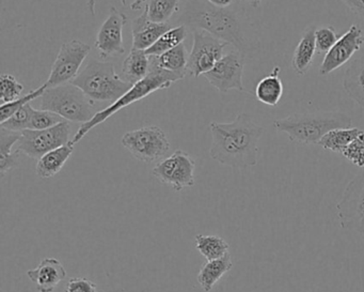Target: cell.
<instances>
[{
  "label": "cell",
  "mask_w": 364,
  "mask_h": 292,
  "mask_svg": "<svg viewBox=\"0 0 364 292\" xmlns=\"http://www.w3.org/2000/svg\"><path fill=\"white\" fill-rule=\"evenodd\" d=\"M344 5L364 22V0H342Z\"/></svg>",
  "instance_id": "obj_37"
},
{
  "label": "cell",
  "mask_w": 364,
  "mask_h": 292,
  "mask_svg": "<svg viewBox=\"0 0 364 292\" xmlns=\"http://www.w3.org/2000/svg\"><path fill=\"white\" fill-rule=\"evenodd\" d=\"M188 57L186 48L182 43L174 48L173 50L164 53L161 56H151V58L159 69L164 70L168 73L174 74L180 80H183L188 73V70H187Z\"/></svg>",
  "instance_id": "obj_22"
},
{
  "label": "cell",
  "mask_w": 364,
  "mask_h": 292,
  "mask_svg": "<svg viewBox=\"0 0 364 292\" xmlns=\"http://www.w3.org/2000/svg\"><path fill=\"white\" fill-rule=\"evenodd\" d=\"M27 276L36 285L39 292H54L57 286L67 278V271L56 258L41 259L39 266L27 271Z\"/></svg>",
  "instance_id": "obj_16"
},
{
  "label": "cell",
  "mask_w": 364,
  "mask_h": 292,
  "mask_svg": "<svg viewBox=\"0 0 364 292\" xmlns=\"http://www.w3.org/2000/svg\"><path fill=\"white\" fill-rule=\"evenodd\" d=\"M121 142L135 159L146 164L161 161L170 150L167 135L156 125L127 132L123 135Z\"/></svg>",
  "instance_id": "obj_8"
},
{
  "label": "cell",
  "mask_w": 364,
  "mask_h": 292,
  "mask_svg": "<svg viewBox=\"0 0 364 292\" xmlns=\"http://www.w3.org/2000/svg\"><path fill=\"white\" fill-rule=\"evenodd\" d=\"M206 1L217 8H230L234 4L240 3V0H206Z\"/></svg>",
  "instance_id": "obj_39"
},
{
  "label": "cell",
  "mask_w": 364,
  "mask_h": 292,
  "mask_svg": "<svg viewBox=\"0 0 364 292\" xmlns=\"http://www.w3.org/2000/svg\"><path fill=\"white\" fill-rule=\"evenodd\" d=\"M180 0H146L144 10L149 20L157 24H166L178 10Z\"/></svg>",
  "instance_id": "obj_29"
},
{
  "label": "cell",
  "mask_w": 364,
  "mask_h": 292,
  "mask_svg": "<svg viewBox=\"0 0 364 292\" xmlns=\"http://www.w3.org/2000/svg\"><path fill=\"white\" fill-rule=\"evenodd\" d=\"M65 121L63 117L50 110H37L33 108L31 113V123L29 129L31 130H46L55 127L59 123Z\"/></svg>",
  "instance_id": "obj_33"
},
{
  "label": "cell",
  "mask_w": 364,
  "mask_h": 292,
  "mask_svg": "<svg viewBox=\"0 0 364 292\" xmlns=\"http://www.w3.org/2000/svg\"><path fill=\"white\" fill-rule=\"evenodd\" d=\"M195 170V160L185 151L176 150L155 165L153 174L159 182L181 192L196 184Z\"/></svg>",
  "instance_id": "obj_11"
},
{
  "label": "cell",
  "mask_w": 364,
  "mask_h": 292,
  "mask_svg": "<svg viewBox=\"0 0 364 292\" xmlns=\"http://www.w3.org/2000/svg\"><path fill=\"white\" fill-rule=\"evenodd\" d=\"M150 71V56L146 51L132 48L122 66L123 78L131 85L144 80Z\"/></svg>",
  "instance_id": "obj_25"
},
{
  "label": "cell",
  "mask_w": 364,
  "mask_h": 292,
  "mask_svg": "<svg viewBox=\"0 0 364 292\" xmlns=\"http://www.w3.org/2000/svg\"><path fill=\"white\" fill-rule=\"evenodd\" d=\"M338 40V35L332 27H323V28L316 29L315 31L316 52L327 54Z\"/></svg>",
  "instance_id": "obj_35"
},
{
  "label": "cell",
  "mask_w": 364,
  "mask_h": 292,
  "mask_svg": "<svg viewBox=\"0 0 364 292\" xmlns=\"http://www.w3.org/2000/svg\"><path fill=\"white\" fill-rule=\"evenodd\" d=\"M274 127L277 132L287 134L291 142L317 145L328 132L353 127V120L345 113L330 110L289 115L274 120Z\"/></svg>",
  "instance_id": "obj_3"
},
{
  "label": "cell",
  "mask_w": 364,
  "mask_h": 292,
  "mask_svg": "<svg viewBox=\"0 0 364 292\" xmlns=\"http://www.w3.org/2000/svg\"><path fill=\"white\" fill-rule=\"evenodd\" d=\"M261 3L262 0H249V4H250L251 7L253 8H259Z\"/></svg>",
  "instance_id": "obj_41"
},
{
  "label": "cell",
  "mask_w": 364,
  "mask_h": 292,
  "mask_svg": "<svg viewBox=\"0 0 364 292\" xmlns=\"http://www.w3.org/2000/svg\"><path fill=\"white\" fill-rule=\"evenodd\" d=\"M24 86L11 74L0 76V101L1 104L9 103L20 99Z\"/></svg>",
  "instance_id": "obj_31"
},
{
  "label": "cell",
  "mask_w": 364,
  "mask_h": 292,
  "mask_svg": "<svg viewBox=\"0 0 364 292\" xmlns=\"http://www.w3.org/2000/svg\"><path fill=\"white\" fill-rule=\"evenodd\" d=\"M90 51L91 46L80 40L65 42L59 50L50 78L46 83L48 88L73 82Z\"/></svg>",
  "instance_id": "obj_10"
},
{
  "label": "cell",
  "mask_w": 364,
  "mask_h": 292,
  "mask_svg": "<svg viewBox=\"0 0 364 292\" xmlns=\"http://www.w3.org/2000/svg\"><path fill=\"white\" fill-rule=\"evenodd\" d=\"M71 84L78 87L91 101L112 103L133 86L117 74L112 63L97 61H89Z\"/></svg>",
  "instance_id": "obj_5"
},
{
  "label": "cell",
  "mask_w": 364,
  "mask_h": 292,
  "mask_svg": "<svg viewBox=\"0 0 364 292\" xmlns=\"http://www.w3.org/2000/svg\"><path fill=\"white\" fill-rule=\"evenodd\" d=\"M187 37V28L185 25L173 27L166 31L149 50L146 51L149 56H161L168 51L173 50L176 46L183 43Z\"/></svg>",
  "instance_id": "obj_28"
},
{
  "label": "cell",
  "mask_w": 364,
  "mask_h": 292,
  "mask_svg": "<svg viewBox=\"0 0 364 292\" xmlns=\"http://www.w3.org/2000/svg\"><path fill=\"white\" fill-rule=\"evenodd\" d=\"M21 133L12 132L0 127V174L5 177L9 170L18 166L20 151H14V145L18 144Z\"/></svg>",
  "instance_id": "obj_23"
},
{
  "label": "cell",
  "mask_w": 364,
  "mask_h": 292,
  "mask_svg": "<svg viewBox=\"0 0 364 292\" xmlns=\"http://www.w3.org/2000/svg\"><path fill=\"white\" fill-rule=\"evenodd\" d=\"M171 25L157 24L149 20L148 14L144 10L141 16L135 19L132 25L133 31V48L136 50L146 51L166 33L171 29Z\"/></svg>",
  "instance_id": "obj_17"
},
{
  "label": "cell",
  "mask_w": 364,
  "mask_h": 292,
  "mask_svg": "<svg viewBox=\"0 0 364 292\" xmlns=\"http://www.w3.org/2000/svg\"><path fill=\"white\" fill-rule=\"evenodd\" d=\"M315 31H316L315 27L306 29L294 51L291 68L298 75H304L312 65L315 53H316Z\"/></svg>",
  "instance_id": "obj_20"
},
{
  "label": "cell",
  "mask_w": 364,
  "mask_h": 292,
  "mask_svg": "<svg viewBox=\"0 0 364 292\" xmlns=\"http://www.w3.org/2000/svg\"><path fill=\"white\" fill-rule=\"evenodd\" d=\"M336 214L341 229L348 234L353 244L364 251V174H360L347 185Z\"/></svg>",
  "instance_id": "obj_7"
},
{
  "label": "cell",
  "mask_w": 364,
  "mask_h": 292,
  "mask_svg": "<svg viewBox=\"0 0 364 292\" xmlns=\"http://www.w3.org/2000/svg\"><path fill=\"white\" fill-rule=\"evenodd\" d=\"M127 22L129 18L124 14L116 7L110 8L109 16L102 24L95 42V48L101 58L107 59L110 56L124 54L123 28Z\"/></svg>",
  "instance_id": "obj_15"
},
{
  "label": "cell",
  "mask_w": 364,
  "mask_h": 292,
  "mask_svg": "<svg viewBox=\"0 0 364 292\" xmlns=\"http://www.w3.org/2000/svg\"><path fill=\"white\" fill-rule=\"evenodd\" d=\"M31 105L37 110L55 113L65 120L82 125L89 122L97 114L93 110L95 102L71 83L46 89L41 97L31 102Z\"/></svg>",
  "instance_id": "obj_6"
},
{
  "label": "cell",
  "mask_w": 364,
  "mask_h": 292,
  "mask_svg": "<svg viewBox=\"0 0 364 292\" xmlns=\"http://www.w3.org/2000/svg\"><path fill=\"white\" fill-rule=\"evenodd\" d=\"M71 142L44 155L38 160L36 172L41 179H50L60 172L74 151Z\"/></svg>",
  "instance_id": "obj_19"
},
{
  "label": "cell",
  "mask_w": 364,
  "mask_h": 292,
  "mask_svg": "<svg viewBox=\"0 0 364 292\" xmlns=\"http://www.w3.org/2000/svg\"><path fill=\"white\" fill-rule=\"evenodd\" d=\"M33 110V108L31 103L26 104L20 110H18L14 116L10 117L8 120H6L5 122L0 123V127L9 130V131L22 133L25 130L29 129Z\"/></svg>",
  "instance_id": "obj_32"
},
{
  "label": "cell",
  "mask_w": 364,
  "mask_h": 292,
  "mask_svg": "<svg viewBox=\"0 0 364 292\" xmlns=\"http://www.w3.org/2000/svg\"><path fill=\"white\" fill-rule=\"evenodd\" d=\"M95 4H97V0H88V3H87V7L92 16H95Z\"/></svg>",
  "instance_id": "obj_40"
},
{
  "label": "cell",
  "mask_w": 364,
  "mask_h": 292,
  "mask_svg": "<svg viewBox=\"0 0 364 292\" xmlns=\"http://www.w3.org/2000/svg\"><path fill=\"white\" fill-rule=\"evenodd\" d=\"M146 0H121L125 8H129L133 11H138L144 7Z\"/></svg>",
  "instance_id": "obj_38"
},
{
  "label": "cell",
  "mask_w": 364,
  "mask_h": 292,
  "mask_svg": "<svg viewBox=\"0 0 364 292\" xmlns=\"http://www.w3.org/2000/svg\"><path fill=\"white\" fill-rule=\"evenodd\" d=\"M196 249L208 261L219 259L229 253V244L225 239L216 234H198Z\"/></svg>",
  "instance_id": "obj_27"
},
{
  "label": "cell",
  "mask_w": 364,
  "mask_h": 292,
  "mask_svg": "<svg viewBox=\"0 0 364 292\" xmlns=\"http://www.w3.org/2000/svg\"><path fill=\"white\" fill-rule=\"evenodd\" d=\"M246 55L238 51H232L215 65L210 71L204 74L208 83L219 93H227L230 90L245 91L244 76Z\"/></svg>",
  "instance_id": "obj_13"
},
{
  "label": "cell",
  "mask_w": 364,
  "mask_h": 292,
  "mask_svg": "<svg viewBox=\"0 0 364 292\" xmlns=\"http://www.w3.org/2000/svg\"><path fill=\"white\" fill-rule=\"evenodd\" d=\"M362 130L359 127H342V129H334L328 132L321 140L318 146L325 150L332 151V152L340 153L342 155L347 146L355 140L357 136L362 133Z\"/></svg>",
  "instance_id": "obj_26"
},
{
  "label": "cell",
  "mask_w": 364,
  "mask_h": 292,
  "mask_svg": "<svg viewBox=\"0 0 364 292\" xmlns=\"http://www.w3.org/2000/svg\"><path fill=\"white\" fill-rule=\"evenodd\" d=\"M233 266L231 255L228 253L219 259L210 260L202 264L197 276L198 283L204 292H210L225 273Z\"/></svg>",
  "instance_id": "obj_21"
},
{
  "label": "cell",
  "mask_w": 364,
  "mask_h": 292,
  "mask_svg": "<svg viewBox=\"0 0 364 292\" xmlns=\"http://www.w3.org/2000/svg\"><path fill=\"white\" fill-rule=\"evenodd\" d=\"M186 23L196 31H204L231 44L236 51L248 54L259 48V40L252 24L231 8H217L205 4L187 12Z\"/></svg>",
  "instance_id": "obj_2"
},
{
  "label": "cell",
  "mask_w": 364,
  "mask_h": 292,
  "mask_svg": "<svg viewBox=\"0 0 364 292\" xmlns=\"http://www.w3.org/2000/svg\"><path fill=\"white\" fill-rule=\"evenodd\" d=\"M343 87L346 95L364 108V50L349 63L343 76Z\"/></svg>",
  "instance_id": "obj_18"
},
{
  "label": "cell",
  "mask_w": 364,
  "mask_h": 292,
  "mask_svg": "<svg viewBox=\"0 0 364 292\" xmlns=\"http://www.w3.org/2000/svg\"><path fill=\"white\" fill-rule=\"evenodd\" d=\"M46 89H48V86L44 84L43 86L39 87L36 90H31V93H27L26 95L20 98V99L16 100V101L1 104V106H0V123L5 122L10 117L14 116L18 110H20L23 106L31 103L38 98L41 97L46 93Z\"/></svg>",
  "instance_id": "obj_30"
},
{
  "label": "cell",
  "mask_w": 364,
  "mask_h": 292,
  "mask_svg": "<svg viewBox=\"0 0 364 292\" xmlns=\"http://www.w3.org/2000/svg\"><path fill=\"white\" fill-rule=\"evenodd\" d=\"M229 44L204 31H193V43L188 57V73L193 78L204 75L223 57Z\"/></svg>",
  "instance_id": "obj_12"
},
{
  "label": "cell",
  "mask_w": 364,
  "mask_h": 292,
  "mask_svg": "<svg viewBox=\"0 0 364 292\" xmlns=\"http://www.w3.org/2000/svg\"><path fill=\"white\" fill-rule=\"evenodd\" d=\"M178 80H181L180 78L174 74L168 73V72L159 69L150 56V71H149L148 75L137 84L133 85L125 95L117 100L114 103H112V105L108 106L105 110L97 112L89 122L84 123L78 130L77 133L74 135L71 144L75 146L91 130L95 129L101 123L105 122L107 119L127 106L144 99L155 91L169 88L173 83L178 82Z\"/></svg>",
  "instance_id": "obj_4"
},
{
  "label": "cell",
  "mask_w": 364,
  "mask_h": 292,
  "mask_svg": "<svg viewBox=\"0 0 364 292\" xmlns=\"http://www.w3.org/2000/svg\"><path fill=\"white\" fill-rule=\"evenodd\" d=\"M342 155L353 165L364 167V132L345 148Z\"/></svg>",
  "instance_id": "obj_34"
},
{
  "label": "cell",
  "mask_w": 364,
  "mask_h": 292,
  "mask_svg": "<svg viewBox=\"0 0 364 292\" xmlns=\"http://www.w3.org/2000/svg\"><path fill=\"white\" fill-rule=\"evenodd\" d=\"M71 134V125L65 120L46 130H25L21 133L18 150L33 160H40L46 153L65 146Z\"/></svg>",
  "instance_id": "obj_9"
},
{
  "label": "cell",
  "mask_w": 364,
  "mask_h": 292,
  "mask_svg": "<svg viewBox=\"0 0 364 292\" xmlns=\"http://www.w3.org/2000/svg\"><path fill=\"white\" fill-rule=\"evenodd\" d=\"M364 44V33L361 27L353 24L348 31L338 38L331 50L323 57V63L319 68L321 76L328 75L336 70L348 63L355 53L361 51Z\"/></svg>",
  "instance_id": "obj_14"
},
{
  "label": "cell",
  "mask_w": 364,
  "mask_h": 292,
  "mask_svg": "<svg viewBox=\"0 0 364 292\" xmlns=\"http://www.w3.org/2000/svg\"><path fill=\"white\" fill-rule=\"evenodd\" d=\"M65 292H99L97 285L86 277H76L70 279L65 287Z\"/></svg>",
  "instance_id": "obj_36"
},
{
  "label": "cell",
  "mask_w": 364,
  "mask_h": 292,
  "mask_svg": "<svg viewBox=\"0 0 364 292\" xmlns=\"http://www.w3.org/2000/svg\"><path fill=\"white\" fill-rule=\"evenodd\" d=\"M280 67L272 70L269 75L265 76L255 87V97L261 103L268 106H276L283 95V83L281 80Z\"/></svg>",
  "instance_id": "obj_24"
},
{
  "label": "cell",
  "mask_w": 364,
  "mask_h": 292,
  "mask_svg": "<svg viewBox=\"0 0 364 292\" xmlns=\"http://www.w3.org/2000/svg\"><path fill=\"white\" fill-rule=\"evenodd\" d=\"M210 155L221 165L249 168L259 161V140L264 129L248 114L237 115L232 122H212Z\"/></svg>",
  "instance_id": "obj_1"
}]
</instances>
